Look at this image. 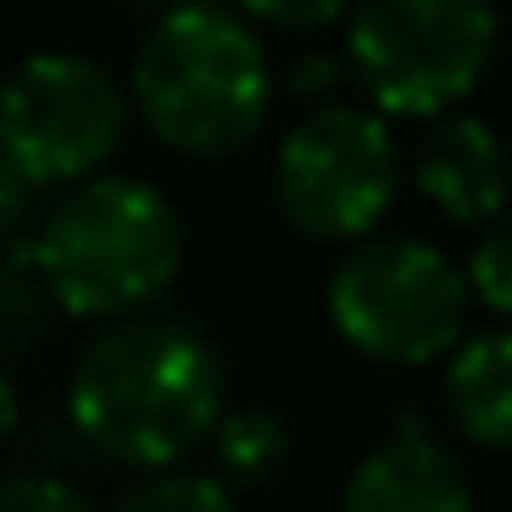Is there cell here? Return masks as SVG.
<instances>
[{
  "instance_id": "obj_4",
  "label": "cell",
  "mask_w": 512,
  "mask_h": 512,
  "mask_svg": "<svg viewBox=\"0 0 512 512\" xmlns=\"http://www.w3.org/2000/svg\"><path fill=\"white\" fill-rule=\"evenodd\" d=\"M501 24L489 0H358L352 12V72L382 114L435 120L465 102L489 60Z\"/></svg>"
},
{
  "instance_id": "obj_7",
  "label": "cell",
  "mask_w": 512,
  "mask_h": 512,
  "mask_svg": "<svg viewBox=\"0 0 512 512\" xmlns=\"http://www.w3.org/2000/svg\"><path fill=\"white\" fill-rule=\"evenodd\" d=\"M126 137V90L84 54H30L0 84V161L24 185H84Z\"/></svg>"
},
{
  "instance_id": "obj_16",
  "label": "cell",
  "mask_w": 512,
  "mask_h": 512,
  "mask_svg": "<svg viewBox=\"0 0 512 512\" xmlns=\"http://www.w3.org/2000/svg\"><path fill=\"white\" fill-rule=\"evenodd\" d=\"M352 0H245L256 24H274V30H322L346 12Z\"/></svg>"
},
{
  "instance_id": "obj_8",
  "label": "cell",
  "mask_w": 512,
  "mask_h": 512,
  "mask_svg": "<svg viewBox=\"0 0 512 512\" xmlns=\"http://www.w3.org/2000/svg\"><path fill=\"white\" fill-rule=\"evenodd\" d=\"M340 512H477V489L459 453L423 417L405 411L352 465L340 489Z\"/></svg>"
},
{
  "instance_id": "obj_13",
  "label": "cell",
  "mask_w": 512,
  "mask_h": 512,
  "mask_svg": "<svg viewBox=\"0 0 512 512\" xmlns=\"http://www.w3.org/2000/svg\"><path fill=\"white\" fill-rule=\"evenodd\" d=\"M465 292L477 304H489L495 316H512V221L477 239L471 268H465Z\"/></svg>"
},
{
  "instance_id": "obj_11",
  "label": "cell",
  "mask_w": 512,
  "mask_h": 512,
  "mask_svg": "<svg viewBox=\"0 0 512 512\" xmlns=\"http://www.w3.org/2000/svg\"><path fill=\"white\" fill-rule=\"evenodd\" d=\"M209 447H215V477L227 489H268L292 459V429L256 405L251 411H221L209 429Z\"/></svg>"
},
{
  "instance_id": "obj_5",
  "label": "cell",
  "mask_w": 512,
  "mask_h": 512,
  "mask_svg": "<svg viewBox=\"0 0 512 512\" xmlns=\"http://www.w3.org/2000/svg\"><path fill=\"white\" fill-rule=\"evenodd\" d=\"M465 274L423 239H358L328 280L334 334L376 364H435L465 340Z\"/></svg>"
},
{
  "instance_id": "obj_10",
  "label": "cell",
  "mask_w": 512,
  "mask_h": 512,
  "mask_svg": "<svg viewBox=\"0 0 512 512\" xmlns=\"http://www.w3.org/2000/svg\"><path fill=\"white\" fill-rule=\"evenodd\" d=\"M441 399L471 447L512 453V328L459 340L441 376Z\"/></svg>"
},
{
  "instance_id": "obj_19",
  "label": "cell",
  "mask_w": 512,
  "mask_h": 512,
  "mask_svg": "<svg viewBox=\"0 0 512 512\" xmlns=\"http://www.w3.org/2000/svg\"><path fill=\"white\" fill-rule=\"evenodd\" d=\"M12 423H18V382H12V370L0 358V435H12Z\"/></svg>"
},
{
  "instance_id": "obj_20",
  "label": "cell",
  "mask_w": 512,
  "mask_h": 512,
  "mask_svg": "<svg viewBox=\"0 0 512 512\" xmlns=\"http://www.w3.org/2000/svg\"><path fill=\"white\" fill-rule=\"evenodd\" d=\"M197 6H221V0H167V12H197Z\"/></svg>"
},
{
  "instance_id": "obj_18",
  "label": "cell",
  "mask_w": 512,
  "mask_h": 512,
  "mask_svg": "<svg viewBox=\"0 0 512 512\" xmlns=\"http://www.w3.org/2000/svg\"><path fill=\"white\" fill-rule=\"evenodd\" d=\"M334 78H340V66H334L328 54H310V60L292 66V96H328Z\"/></svg>"
},
{
  "instance_id": "obj_17",
  "label": "cell",
  "mask_w": 512,
  "mask_h": 512,
  "mask_svg": "<svg viewBox=\"0 0 512 512\" xmlns=\"http://www.w3.org/2000/svg\"><path fill=\"white\" fill-rule=\"evenodd\" d=\"M30 191H36V185H24V179L0 161V251H18V245H24V233H30Z\"/></svg>"
},
{
  "instance_id": "obj_6",
  "label": "cell",
  "mask_w": 512,
  "mask_h": 512,
  "mask_svg": "<svg viewBox=\"0 0 512 512\" xmlns=\"http://www.w3.org/2000/svg\"><path fill=\"white\" fill-rule=\"evenodd\" d=\"M399 191V149L382 114L316 108L280 137L274 155V209L292 233L322 245H352L376 233Z\"/></svg>"
},
{
  "instance_id": "obj_15",
  "label": "cell",
  "mask_w": 512,
  "mask_h": 512,
  "mask_svg": "<svg viewBox=\"0 0 512 512\" xmlns=\"http://www.w3.org/2000/svg\"><path fill=\"white\" fill-rule=\"evenodd\" d=\"M0 512H96V507L72 483L24 471V477H0Z\"/></svg>"
},
{
  "instance_id": "obj_1",
  "label": "cell",
  "mask_w": 512,
  "mask_h": 512,
  "mask_svg": "<svg viewBox=\"0 0 512 512\" xmlns=\"http://www.w3.org/2000/svg\"><path fill=\"white\" fill-rule=\"evenodd\" d=\"M227 411L221 358L185 322L137 316L96 334L72 370L66 417L90 453L126 471H167L191 459Z\"/></svg>"
},
{
  "instance_id": "obj_12",
  "label": "cell",
  "mask_w": 512,
  "mask_h": 512,
  "mask_svg": "<svg viewBox=\"0 0 512 512\" xmlns=\"http://www.w3.org/2000/svg\"><path fill=\"white\" fill-rule=\"evenodd\" d=\"M114 512H239V495L209 471L167 465V471H149L143 483H131Z\"/></svg>"
},
{
  "instance_id": "obj_3",
  "label": "cell",
  "mask_w": 512,
  "mask_h": 512,
  "mask_svg": "<svg viewBox=\"0 0 512 512\" xmlns=\"http://www.w3.org/2000/svg\"><path fill=\"white\" fill-rule=\"evenodd\" d=\"M268 96L262 42L221 6L167 12L131 60L143 126L179 155H239L268 120Z\"/></svg>"
},
{
  "instance_id": "obj_14",
  "label": "cell",
  "mask_w": 512,
  "mask_h": 512,
  "mask_svg": "<svg viewBox=\"0 0 512 512\" xmlns=\"http://www.w3.org/2000/svg\"><path fill=\"white\" fill-rule=\"evenodd\" d=\"M36 304H42V286H36V274H30L24 245H18V251H0V346L18 340V334L36 322Z\"/></svg>"
},
{
  "instance_id": "obj_9",
  "label": "cell",
  "mask_w": 512,
  "mask_h": 512,
  "mask_svg": "<svg viewBox=\"0 0 512 512\" xmlns=\"http://www.w3.org/2000/svg\"><path fill=\"white\" fill-rule=\"evenodd\" d=\"M417 191L459 227H483L507 209L512 191V155L501 131L471 120V114H447L423 131L417 161H411Z\"/></svg>"
},
{
  "instance_id": "obj_2",
  "label": "cell",
  "mask_w": 512,
  "mask_h": 512,
  "mask_svg": "<svg viewBox=\"0 0 512 512\" xmlns=\"http://www.w3.org/2000/svg\"><path fill=\"white\" fill-rule=\"evenodd\" d=\"M24 256L42 298L66 316H126L173 286L185 233L155 185L96 173L66 191L36 239H24Z\"/></svg>"
}]
</instances>
